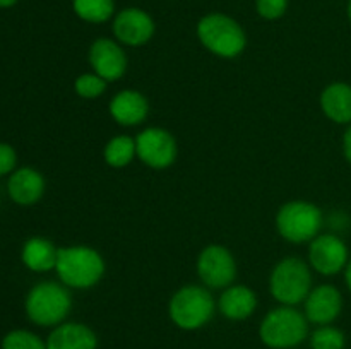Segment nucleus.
Segmentation results:
<instances>
[{
	"label": "nucleus",
	"mask_w": 351,
	"mask_h": 349,
	"mask_svg": "<svg viewBox=\"0 0 351 349\" xmlns=\"http://www.w3.org/2000/svg\"><path fill=\"white\" fill-rule=\"evenodd\" d=\"M58 281L69 289H91L105 277L106 263L101 253L88 245L60 246L55 266Z\"/></svg>",
	"instance_id": "obj_1"
},
{
	"label": "nucleus",
	"mask_w": 351,
	"mask_h": 349,
	"mask_svg": "<svg viewBox=\"0 0 351 349\" xmlns=\"http://www.w3.org/2000/svg\"><path fill=\"white\" fill-rule=\"evenodd\" d=\"M72 293L60 281H41L34 284L24 300V311L31 324L53 328L67 322L72 311Z\"/></svg>",
	"instance_id": "obj_2"
},
{
	"label": "nucleus",
	"mask_w": 351,
	"mask_h": 349,
	"mask_svg": "<svg viewBox=\"0 0 351 349\" xmlns=\"http://www.w3.org/2000/svg\"><path fill=\"white\" fill-rule=\"evenodd\" d=\"M218 310L211 289L204 284H185L171 294L168 301V317L171 324L185 332L206 327Z\"/></svg>",
	"instance_id": "obj_3"
},
{
	"label": "nucleus",
	"mask_w": 351,
	"mask_h": 349,
	"mask_svg": "<svg viewBox=\"0 0 351 349\" xmlns=\"http://www.w3.org/2000/svg\"><path fill=\"white\" fill-rule=\"evenodd\" d=\"M311 335V324L304 311L297 307L273 308L263 317L259 325V339L269 349H295Z\"/></svg>",
	"instance_id": "obj_4"
},
{
	"label": "nucleus",
	"mask_w": 351,
	"mask_h": 349,
	"mask_svg": "<svg viewBox=\"0 0 351 349\" xmlns=\"http://www.w3.org/2000/svg\"><path fill=\"white\" fill-rule=\"evenodd\" d=\"M197 38L202 47L219 58H237L245 51L247 34L239 21L221 12H213L197 23Z\"/></svg>",
	"instance_id": "obj_5"
},
{
	"label": "nucleus",
	"mask_w": 351,
	"mask_h": 349,
	"mask_svg": "<svg viewBox=\"0 0 351 349\" xmlns=\"http://www.w3.org/2000/svg\"><path fill=\"white\" fill-rule=\"evenodd\" d=\"M276 231L287 242L293 245L311 243L317 235H321L324 228V212L314 202L288 201L278 209L276 212Z\"/></svg>",
	"instance_id": "obj_6"
},
{
	"label": "nucleus",
	"mask_w": 351,
	"mask_h": 349,
	"mask_svg": "<svg viewBox=\"0 0 351 349\" xmlns=\"http://www.w3.org/2000/svg\"><path fill=\"white\" fill-rule=\"evenodd\" d=\"M269 293L280 305L297 307L305 301L312 286V269L300 257H285L269 274Z\"/></svg>",
	"instance_id": "obj_7"
},
{
	"label": "nucleus",
	"mask_w": 351,
	"mask_h": 349,
	"mask_svg": "<svg viewBox=\"0 0 351 349\" xmlns=\"http://www.w3.org/2000/svg\"><path fill=\"white\" fill-rule=\"evenodd\" d=\"M195 270H197L201 284H204L211 291H223L225 287L232 286L239 274L233 253L218 243H211L201 250L195 262Z\"/></svg>",
	"instance_id": "obj_8"
},
{
	"label": "nucleus",
	"mask_w": 351,
	"mask_h": 349,
	"mask_svg": "<svg viewBox=\"0 0 351 349\" xmlns=\"http://www.w3.org/2000/svg\"><path fill=\"white\" fill-rule=\"evenodd\" d=\"M137 159L151 170H167L177 161L178 144L163 127H147L136 135Z\"/></svg>",
	"instance_id": "obj_9"
},
{
	"label": "nucleus",
	"mask_w": 351,
	"mask_h": 349,
	"mask_svg": "<svg viewBox=\"0 0 351 349\" xmlns=\"http://www.w3.org/2000/svg\"><path fill=\"white\" fill-rule=\"evenodd\" d=\"M350 257L348 245L338 233H321L308 243L307 262L321 276L332 277L341 274Z\"/></svg>",
	"instance_id": "obj_10"
},
{
	"label": "nucleus",
	"mask_w": 351,
	"mask_h": 349,
	"mask_svg": "<svg viewBox=\"0 0 351 349\" xmlns=\"http://www.w3.org/2000/svg\"><path fill=\"white\" fill-rule=\"evenodd\" d=\"M88 62L91 70L108 84L120 81L129 68V58L123 44L112 38H98L93 41L88 50Z\"/></svg>",
	"instance_id": "obj_11"
},
{
	"label": "nucleus",
	"mask_w": 351,
	"mask_h": 349,
	"mask_svg": "<svg viewBox=\"0 0 351 349\" xmlns=\"http://www.w3.org/2000/svg\"><path fill=\"white\" fill-rule=\"evenodd\" d=\"M112 29L113 36L120 44L137 48L149 43L156 31V24L146 10L127 7L113 17Z\"/></svg>",
	"instance_id": "obj_12"
},
{
	"label": "nucleus",
	"mask_w": 351,
	"mask_h": 349,
	"mask_svg": "<svg viewBox=\"0 0 351 349\" xmlns=\"http://www.w3.org/2000/svg\"><path fill=\"white\" fill-rule=\"evenodd\" d=\"M343 311V294L332 284L314 286L304 301V315L308 324L331 325Z\"/></svg>",
	"instance_id": "obj_13"
},
{
	"label": "nucleus",
	"mask_w": 351,
	"mask_h": 349,
	"mask_svg": "<svg viewBox=\"0 0 351 349\" xmlns=\"http://www.w3.org/2000/svg\"><path fill=\"white\" fill-rule=\"evenodd\" d=\"M110 116L122 127H139L149 115V101L137 89H122L108 105Z\"/></svg>",
	"instance_id": "obj_14"
},
{
	"label": "nucleus",
	"mask_w": 351,
	"mask_h": 349,
	"mask_svg": "<svg viewBox=\"0 0 351 349\" xmlns=\"http://www.w3.org/2000/svg\"><path fill=\"white\" fill-rule=\"evenodd\" d=\"M218 311L230 322H243L256 313L259 298L252 287L245 284H235L225 287L218 298Z\"/></svg>",
	"instance_id": "obj_15"
},
{
	"label": "nucleus",
	"mask_w": 351,
	"mask_h": 349,
	"mask_svg": "<svg viewBox=\"0 0 351 349\" xmlns=\"http://www.w3.org/2000/svg\"><path fill=\"white\" fill-rule=\"evenodd\" d=\"M47 190L45 177L29 166L19 168L10 173L7 180V192L17 205H34L41 201Z\"/></svg>",
	"instance_id": "obj_16"
},
{
	"label": "nucleus",
	"mask_w": 351,
	"mask_h": 349,
	"mask_svg": "<svg viewBox=\"0 0 351 349\" xmlns=\"http://www.w3.org/2000/svg\"><path fill=\"white\" fill-rule=\"evenodd\" d=\"M47 349H98V335L82 322H64L51 328Z\"/></svg>",
	"instance_id": "obj_17"
},
{
	"label": "nucleus",
	"mask_w": 351,
	"mask_h": 349,
	"mask_svg": "<svg viewBox=\"0 0 351 349\" xmlns=\"http://www.w3.org/2000/svg\"><path fill=\"white\" fill-rule=\"evenodd\" d=\"M326 118L338 125L351 123V84L348 82H331L326 86L319 98Z\"/></svg>",
	"instance_id": "obj_18"
},
{
	"label": "nucleus",
	"mask_w": 351,
	"mask_h": 349,
	"mask_svg": "<svg viewBox=\"0 0 351 349\" xmlns=\"http://www.w3.org/2000/svg\"><path fill=\"white\" fill-rule=\"evenodd\" d=\"M58 248L53 242L43 236H33L26 240L21 250V260L33 272H48L57 266Z\"/></svg>",
	"instance_id": "obj_19"
},
{
	"label": "nucleus",
	"mask_w": 351,
	"mask_h": 349,
	"mask_svg": "<svg viewBox=\"0 0 351 349\" xmlns=\"http://www.w3.org/2000/svg\"><path fill=\"white\" fill-rule=\"evenodd\" d=\"M137 157L136 137L130 135H115L103 147V159L110 168L122 170L127 168Z\"/></svg>",
	"instance_id": "obj_20"
},
{
	"label": "nucleus",
	"mask_w": 351,
	"mask_h": 349,
	"mask_svg": "<svg viewBox=\"0 0 351 349\" xmlns=\"http://www.w3.org/2000/svg\"><path fill=\"white\" fill-rule=\"evenodd\" d=\"M72 9L79 19L91 24H101L115 14L113 0H72Z\"/></svg>",
	"instance_id": "obj_21"
},
{
	"label": "nucleus",
	"mask_w": 351,
	"mask_h": 349,
	"mask_svg": "<svg viewBox=\"0 0 351 349\" xmlns=\"http://www.w3.org/2000/svg\"><path fill=\"white\" fill-rule=\"evenodd\" d=\"M311 349H345L346 335L335 325H317L308 335Z\"/></svg>",
	"instance_id": "obj_22"
},
{
	"label": "nucleus",
	"mask_w": 351,
	"mask_h": 349,
	"mask_svg": "<svg viewBox=\"0 0 351 349\" xmlns=\"http://www.w3.org/2000/svg\"><path fill=\"white\" fill-rule=\"evenodd\" d=\"M0 349H47V341L27 328H14L2 339Z\"/></svg>",
	"instance_id": "obj_23"
},
{
	"label": "nucleus",
	"mask_w": 351,
	"mask_h": 349,
	"mask_svg": "<svg viewBox=\"0 0 351 349\" xmlns=\"http://www.w3.org/2000/svg\"><path fill=\"white\" fill-rule=\"evenodd\" d=\"M108 82L95 72L79 74L74 81V92L82 99H98L105 94Z\"/></svg>",
	"instance_id": "obj_24"
},
{
	"label": "nucleus",
	"mask_w": 351,
	"mask_h": 349,
	"mask_svg": "<svg viewBox=\"0 0 351 349\" xmlns=\"http://www.w3.org/2000/svg\"><path fill=\"white\" fill-rule=\"evenodd\" d=\"M288 0H256V10L263 19L276 21L285 16Z\"/></svg>",
	"instance_id": "obj_25"
},
{
	"label": "nucleus",
	"mask_w": 351,
	"mask_h": 349,
	"mask_svg": "<svg viewBox=\"0 0 351 349\" xmlns=\"http://www.w3.org/2000/svg\"><path fill=\"white\" fill-rule=\"evenodd\" d=\"M17 164V154L10 144L0 142V177L3 174H10L16 170Z\"/></svg>",
	"instance_id": "obj_26"
},
{
	"label": "nucleus",
	"mask_w": 351,
	"mask_h": 349,
	"mask_svg": "<svg viewBox=\"0 0 351 349\" xmlns=\"http://www.w3.org/2000/svg\"><path fill=\"white\" fill-rule=\"evenodd\" d=\"M329 224H331L332 228V233H338V231H343V229H346L350 226V218L346 212H332L331 218H329Z\"/></svg>",
	"instance_id": "obj_27"
},
{
	"label": "nucleus",
	"mask_w": 351,
	"mask_h": 349,
	"mask_svg": "<svg viewBox=\"0 0 351 349\" xmlns=\"http://www.w3.org/2000/svg\"><path fill=\"white\" fill-rule=\"evenodd\" d=\"M341 149H343V156H345V159L351 164V123L350 125H346L345 133H343Z\"/></svg>",
	"instance_id": "obj_28"
},
{
	"label": "nucleus",
	"mask_w": 351,
	"mask_h": 349,
	"mask_svg": "<svg viewBox=\"0 0 351 349\" xmlns=\"http://www.w3.org/2000/svg\"><path fill=\"white\" fill-rule=\"evenodd\" d=\"M343 274H345V283H346V287H348V291L351 293V257H350L348 263H346L345 270H343Z\"/></svg>",
	"instance_id": "obj_29"
},
{
	"label": "nucleus",
	"mask_w": 351,
	"mask_h": 349,
	"mask_svg": "<svg viewBox=\"0 0 351 349\" xmlns=\"http://www.w3.org/2000/svg\"><path fill=\"white\" fill-rule=\"evenodd\" d=\"M17 0H0V9H9V7L16 5Z\"/></svg>",
	"instance_id": "obj_30"
},
{
	"label": "nucleus",
	"mask_w": 351,
	"mask_h": 349,
	"mask_svg": "<svg viewBox=\"0 0 351 349\" xmlns=\"http://www.w3.org/2000/svg\"><path fill=\"white\" fill-rule=\"evenodd\" d=\"M346 10H348V19L351 21V0H348V7H346Z\"/></svg>",
	"instance_id": "obj_31"
}]
</instances>
